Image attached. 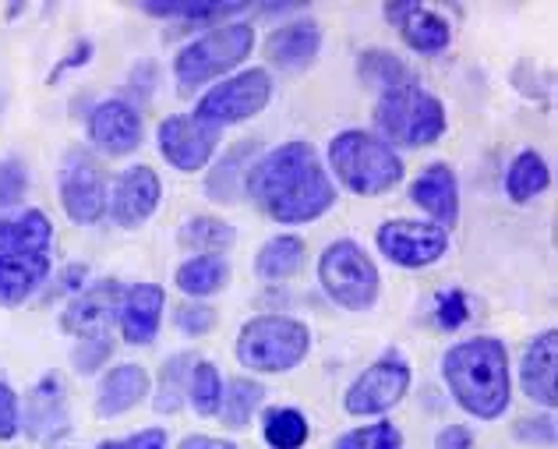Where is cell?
<instances>
[{
    "instance_id": "cell-26",
    "label": "cell",
    "mask_w": 558,
    "mask_h": 449,
    "mask_svg": "<svg viewBox=\"0 0 558 449\" xmlns=\"http://www.w3.org/2000/svg\"><path fill=\"white\" fill-rule=\"evenodd\" d=\"M230 277L233 272H230L227 255H191L187 263H181L178 272H173V283H178V291L187 294L191 301H205L223 291Z\"/></svg>"
},
{
    "instance_id": "cell-46",
    "label": "cell",
    "mask_w": 558,
    "mask_h": 449,
    "mask_svg": "<svg viewBox=\"0 0 558 449\" xmlns=\"http://www.w3.org/2000/svg\"><path fill=\"white\" fill-rule=\"evenodd\" d=\"M61 283H57V294H68V291H78V287L85 283V277H89V269H85V266H68L64 272H61Z\"/></svg>"
},
{
    "instance_id": "cell-3",
    "label": "cell",
    "mask_w": 558,
    "mask_h": 449,
    "mask_svg": "<svg viewBox=\"0 0 558 449\" xmlns=\"http://www.w3.org/2000/svg\"><path fill=\"white\" fill-rule=\"evenodd\" d=\"M326 156H329V178H336L347 192H354L361 198L389 195L392 187H400L407 173L400 153L378 135L361 132V128H347V132L332 135Z\"/></svg>"
},
{
    "instance_id": "cell-24",
    "label": "cell",
    "mask_w": 558,
    "mask_h": 449,
    "mask_svg": "<svg viewBox=\"0 0 558 449\" xmlns=\"http://www.w3.org/2000/svg\"><path fill=\"white\" fill-rule=\"evenodd\" d=\"M50 277L47 255H0V308H19Z\"/></svg>"
},
{
    "instance_id": "cell-44",
    "label": "cell",
    "mask_w": 558,
    "mask_h": 449,
    "mask_svg": "<svg viewBox=\"0 0 558 449\" xmlns=\"http://www.w3.org/2000/svg\"><path fill=\"white\" fill-rule=\"evenodd\" d=\"M124 449H167V432L163 428H145L135 432L131 439H121Z\"/></svg>"
},
{
    "instance_id": "cell-17",
    "label": "cell",
    "mask_w": 558,
    "mask_h": 449,
    "mask_svg": "<svg viewBox=\"0 0 558 449\" xmlns=\"http://www.w3.org/2000/svg\"><path fill=\"white\" fill-rule=\"evenodd\" d=\"M322 50V25L312 14H301L287 25H276L272 33L262 43L266 61L279 71H304L315 64V57Z\"/></svg>"
},
{
    "instance_id": "cell-16",
    "label": "cell",
    "mask_w": 558,
    "mask_h": 449,
    "mask_svg": "<svg viewBox=\"0 0 558 449\" xmlns=\"http://www.w3.org/2000/svg\"><path fill=\"white\" fill-rule=\"evenodd\" d=\"M167 291L159 283H131L124 287L121 304H117V323H121V337L131 347H149L159 337V323H163Z\"/></svg>"
},
{
    "instance_id": "cell-6",
    "label": "cell",
    "mask_w": 558,
    "mask_h": 449,
    "mask_svg": "<svg viewBox=\"0 0 558 449\" xmlns=\"http://www.w3.org/2000/svg\"><path fill=\"white\" fill-rule=\"evenodd\" d=\"M307 351H312V329H307V323L276 312L247 318L238 332V347H233L241 365L258 375H287L301 368Z\"/></svg>"
},
{
    "instance_id": "cell-33",
    "label": "cell",
    "mask_w": 558,
    "mask_h": 449,
    "mask_svg": "<svg viewBox=\"0 0 558 449\" xmlns=\"http://www.w3.org/2000/svg\"><path fill=\"white\" fill-rule=\"evenodd\" d=\"M262 436L272 449H301L312 436V425L298 408H269L262 414Z\"/></svg>"
},
{
    "instance_id": "cell-45",
    "label": "cell",
    "mask_w": 558,
    "mask_h": 449,
    "mask_svg": "<svg viewBox=\"0 0 558 449\" xmlns=\"http://www.w3.org/2000/svg\"><path fill=\"white\" fill-rule=\"evenodd\" d=\"M307 11V4H301V0H287V4H258L255 14L262 22H272V19H290V14H301Z\"/></svg>"
},
{
    "instance_id": "cell-11",
    "label": "cell",
    "mask_w": 558,
    "mask_h": 449,
    "mask_svg": "<svg viewBox=\"0 0 558 449\" xmlns=\"http://www.w3.org/2000/svg\"><path fill=\"white\" fill-rule=\"evenodd\" d=\"M61 206L68 213L71 223L78 227H93L107 216V198H110V187L107 178L93 156H85L82 149L68 153V163L61 167Z\"/></svg>"
},
{
    "instance_id": "cell-1",
    "label": "cell",
    "mask_w": 558,
    "mask_h": 449,
    "mask_svg": "<svg viewBox=\"0 0 558 449\" xmlns=\"http://www.w3.org/2000/svg\"><path fill=\"white\" fill-rule=\"evenodd\" d=\"M244 192L279 227L322 220L336 206V181L312 142H283L255 159Z\"/></svg>"
},
{
    "instance_id": "cell-19",
    "label": "cell",
    "mask_w": 558,
    "mask_h": 449,
    "mask_svg": "<svg viewBox=\"0 0 558 449\" xmlns=\"http://www.w3.org/2000/svg\"><path fill=\"white\" fill-rule=\"evenodd\" d=\"M381 11H386V19L400 28V36L410 50H417L424 57H438L449 50L452 28L438 11H428L424 4H417V0H400V4L392 0V4H386Z\"/></svg>"
},
{
    "instance_id": "cell-12",
    "label": "cell",
    "mask_w": 558,
    "mask_h": 449,
    "mask_svg": "<svg viewBox=\"0 0 558 449\" xmlns=\"http://www.w3.org/2000/svg\"><path fill=\"white\" fill-rule=\"evenodd\" d=\"M156 146L173 170L202 173L219 149V132L202 124L195 113H170L156 128Z\"/></svg>"
},
{
    "instance_id": "cell-21",
    "label": "cell",
    "mask_w": 558,
    "mask_h": 449,
    "mask_svg": "<svg viewBox=\"0 0 558 449\" xmlns=\"http://www.w3.org/2000/svg\"><path fill=\"white\" fill-rule=\"evenodd\" d=\"M121 294H124V283L110 280V277L82 287V291L68 301V308L61 312V329L71 332V337H89V332H99L117 315Z\"/></svg>"
},
{
    "instance_id": "cell-13",
    "label": "cell",
    "mask_w": 558,
    "mask_h": 449,
    "mask_svg": "<svg viewBox=\"0 0 558 449\" xmlns=\"http://www.w3.org/2000/svg\"><path fill=\"white\" fill-rule=\"evenodd\" d=\"M159 198H163V181H159V173L153 167L138 163V167H128L117 173L110 198H107V213L113 216L117 227L138 230L156 216Z\"/></svg>"
},
{
    "instance_id": "cell-41",
    "label": "cell",
    "mask_w": 558,
    "mask_h": 449,
    "mask_svg": "<svg viewBox=\"0 0 558 449\" xmlns=\"http://www.w3.org/2000/svg\"><path fill=\"white\" fill-rule=\"evenodd\" d=\"M22 432V403H19V393L0 383V442H11L14 436Z\"/></svg>"
},
{
    "instance_id": "cell-10",
    "label": "cell",
    "mask_w": 558,
    "mask_h": 449,
    "mask_svg": "<svg viewBox=\"0 0 558 449\" xmlns=\"http://www.w3.org/2000/svg\"><path fill=\"white\" fill-rule=\"evenodd\" d=\"M375 248L400 269H424L449 252V234L428 220H386L375 234Z\"/></svg>"
},
{
    "instance_id": "cell-30",
    "label": "cell",
    "mask_w": 558,
    "mask_h": 449,
    "mask_svg": "<svg viewBox=\"0 0 558 449\" xmlns=\"http://www.w3.org/2000/svg\"><path fill=\"white\" fill-rule=\"evenodd\" d=\"M357 78H361V85H368V89L389 93V89H400V85H414L417 75L410 71V64L400 53L372 47L357 57Z\"/></svg>"
},
{
    "instance_id": "cell-29",
    "label": "cell",
    "mask_w": 558,
    "mask_h": 449,
    "mask_svg": "<svg viewBox=\"0 0 558 449\" xmlns=\"http://www.w3.org/2000/svg\"><path fill=\"white\" fill-rule=\"evenodd\" d=\"M307 258V244L298 234H279L269 238L255 255V272L262 280H290L298 277Z\"/></svg>"
},
{
    "instance_id": "cell-7",
    "label": "cell",
    "mask_w": 558,
    "mask_h": 449,
    "mask_svg": "<svg viewBox=\"0 0 558 449\" xmlns=\"http://www.w3.org/2000/svg\"><path fill=\"white\" fill-rule=\"evenodd\" d=\"M318 283L332 304L347 312H368L378 301V266L375 258L361 248L354 238L332 241L326 252L318 255Z\"/></svg>"
},
{
    "instance_id": "cell-22",
    "label": "cell",
    "mask_w": 558,
    "mask_h": 449,
    "mask_svg": "<svg viewBox=\"0 0 558 449\" xmlns=\"http://www.w3.org/2000/svg\"><path fill=\"white\" fill-rule=\"evenodd\" d=\"M262 156V146L255 138H244V142H233V146L209 163L205 170V198L216 202V206H233V202L244 198V181H247V170L255 167V159Z\"/></svg>"
},
{
    "instance_id": "cell-36",
    "label": "cell",
    "mask_w": 558,
    "mask_h": 449,
    "mask_svg": "<svg viewBox=\"0 0 558 449\" xmlns=\"http://www.w3.org/2000/svg\"><path fill=\"white\" fill-rule=\"evenodd\" d=\"M113 354V337L107 329L89 332V337H78L75 351H71V368L78 375H96Z\"/></svg>"
},
{
    "instance_id": "cell-31",
    "label": "cell",
    "mask_w": 558,
    "mask_h": 449,
    "mask_svg": "<svg viewBox=\"0 0 558 449\" xmlns=\"http://www.w3.org/2000/svg\"><path fill=\"white\" fill-rule=\"evenodd\" d=\"M233 241H238V230L219 216H187L178 230V244L191 255H223Z\"/></svg>"
},
{
    "instance_id": "cell-23",
    "label": "cell",
    "mask_w": 558,
    "mask_h": 449,
    "mask_svg": "<svg viewBox=\"0 0 558 449\" xmlns=\"http://www.w3.org/2000/svg\"><path fill=\"white\" fill-rule=\"evenodd\" d=\"M149 389H153V379H149V372H145L142 365H131V361H124V365H113L99 379L96 417H102V422H113V417L135 411L138 403L149 397Z\"/></svg>"
},
{
    "instance_id": "cell-14",
    "label": "cell",
    "mask_w": 558,
    "mask_h": 449,
    "mask_svg": "<svg viewBox=\"0 0 558 449\" xmlns=\"http://www.w3.org/2000/svg\"><path fill=\"white\" fill-rule=\"evenodd\" d=\"M142 113L128 99H102L89 113V142L107 156H131L142 146Z\"/></svg>"
},
{
    "instance_id": "cell-38",
    "label": "cell",
    "mask_w": 558,
    "mask_h": 449,
    "mask_svg": "<svg viewBox=\"0 0 558 449\" xmlns=\"http://www.w3.org/2000/svg\"><path fill=\"white\" fill-rule=\"evenodd\" d=\"M25 192H28V167L22 163V156L0 159V209L22 206Z\"/></svg>"
},
{
    "instance_id": "cell-47",
    "label": "cell",
    "mask_w": 558,
    "mask_h": 449,
    "mask_svg": "<svg viewBox=\"0 0 558 449\" xmlns=\"http://www.w3.org/2000/svg\"><path fill=\"white\" fill-rule=\"evenodd\" d=\"M178 449H238L227 439H216V436H187Z\"/></svg>"
},
{
    "instance_id": "cell-25",
    "label": "cell",
    "mask_w": 558,
    "mask_h": 449,
    "mask_svg": "<svg viewBox=\"0 0 558 449\" xmlns=\"http://www.w3.org/2000/svg\"><path fill=\"white\" fill-rule=\"evenodd\" d=\"M53 223L43 209H28L14 220H0V255H47Z\"/></svg>"
},
{
    "instance_id": "cell-18",
    "label": "cell",
    "mask_w": 558,
    "mask_h": 449,
    "mask_svg": "<svg viewBox=\"0 0 558 449\" xmlns=\"http://www.w3.org/2000/svg\"><path fill=\"white\" fill-rule=\"evenodd\" d=\"M410 202L428 213V223L442 227L446 234L460 223V184L457 173H452L449 163H428L424 167L414 184H410Z\"/></svg>"
},
{
    "instance_id": "cell-35",
    "label": "cell",
    "mask_w": 558,
    "mask_h": 449,
    "mask_svg": "<svg viewBox=\"0 0 558 449\" xmlns=\"http://www.w3.org/2000/svg\"><path fill=\"white\" fill-rule=\"evenodd\" d=\"M332 449H403V432L392 422H372L343 432Z\"/></svg>"
},
{
    "instance_id": "cell-15",
    "label": "cell",
    "mask_w": 558,
    "mask_h": 449,
    "mask_svg": "<svg viewBox=\"0 0 558 449\" xmlns=\"http://www.w3.org/2000/svg\"><path fill=\"white\" fill-rule=\"evenodd\" d=\"M68 386L61 372H47L43 379L28 389L22 408V428L28 439L53 442L68 428Z\"/></svg>"
},
{
    "instance_id": "cell-39",
    "label": "cell",
    "mask_w": 558,
    "mask_h": 449,
    "mask_svg": "<svg viewBox=\"0 0 558 449\" xmlns=\"http://www.w3.org/2000/svg\"><path fill=\"white\" fill-rule=\"evenodd\" d=\"M512 436L523 446H555V414H537V417H523V422L512 425Z\"/></svg>"
},
{
    "instance_id": "cell-34",
    "label": "cell",
    "mask_w": 558,
    "mask_h": 449,
    "mask_svg": "<svg viewBox=\"0 0 558 449\" xmlns=\"http://www.w3.org/2000/svg\"><path fill=\"white\" fill-rule=\"evenodd\" d=\"M187 403L195 408L198 417L219 414V403H223V375H219L213 361H205V357L195 361L191 379H187Z\"/></svg>"
},
{
    "instance_id": "cell-43",
    "label": "cell",
    "mask_w": 558,
    "mask_h": 449,
    "mask_svg": "<svg viewBox=\"0 0 558 449\" xmlns=\"http://www.w3.org/2000/svg\"><path fill=\"white\" fill-rule=\"evenodd\" d=\"M470 446H474V432L466 425H446L435 436V449H470Z\"/></svg>"
},
{
    "instance_id": "cell-27",
    "label": "cell",
    "mask_w": 558,
    "mask_h": 449,
    "mask_svg": "<svg viewBox=\"0 0 558 449\" xmlns=\"http://www.w3.org/2000/svg\"><path fill=\"white\" fill-rule=\"evenodd\" d=\"M551 184V167L548 159L541 156L537 149H523L512 156V163L506 170V195L509 202H517V206H526V202H534L537 195H545Z\"/></svg>"
},
{
    "instance_id": "cell-9",
    "label": "cell",
    "mask_w": 558,
    "mask_h": 449,
    "mask_svg": "<svg viewBox=\"0 0 558 449\" xmlns=\"http://www.w3.org/2000/svg\"><path fill=\"white\" fill-rule=\"evenodd\" d=\"M410 383H414V372H410L403 357H378L350 383L343 408L350 417L389 414L410 393Z\"/></svg>"
},
{
    "instance_id": "cell-42",
    "label": "cell",
    "mask_w": 558,
    "mask_h": 449,
    "mask_svg": "<svg viewBox=\"0 0 558 449\" xmlns=\"http://www.w3.org/2000/svg\"><path fill=\"white\" fill-rule=\"evenodd\" d=\"M93 53H96L93 43H89V39H78L75 47H71V50L61 57V61H57V64L50 68V78H47V82H50V85H57V82H61V75H68V71L85 68V64L93 61Z\"/></svg>"
},
{
    "instance_id": "cell-20",
    "label": "cell",
    "mask_w": 558,
    "mask_h": 449,
    "mask_svg": "<svg viewBox=\"0 0 558 449\" xmlns=\"http://www.w3.org/2000/svg\"><path fill=\"white\" fill-rule=\"evenodd\" d=\"M558 329H545L523 347L520 357V389L526 400L541 403L545 411H555L558 403Z\"/></svg>"
},
{
    "instance_id": "cell-48",
    "label": "cell",
    "mask_w": 558,
    "mask_h": 449,
    "mask_svg": "<svg viewBox=\"0 0 558 449\" xmlns=\"http://www.w3.org/2000/svg\"><path fill=\"white\" fill-rule=\"evenodd\" d=\"M96 449H124V442H117V439H107V442H99Z\"/></svg>"
},
{
    "instance_id": "cell-5",
    "label": "cell",
    "mask_w": 558,
    "mask_h": 449,
    "mask_svg": "<svg viewBox=\"0 0 558 449\" xmlns=\"http://www.w3.org/2000/svg\"><path fill=\"white\" fill-rule=\"evenodd\" d=\"M446 107L435 93L421 85H400L378 96L375 107V135L400 153V149H424L435 146L446 135Z\"/></svg>"
},
{
    "instance_id": "cell-28",
    "label": "cell",
    "mask_w": 558,
    "mask_h": 449,
    "mask_svg": "<svg viewBox=\"0 0 558 449\" xmlns=\"http://www.w3.org/2000/svg\"><path fill=\"white\" fill-rule=\"evenodd\" d=\"M266 403V386L247 375H233L230 383H223V403H219V422L230 432H244L252 425V417Z\"/></svg>"
},
{
    "instance_id": "cell-40",
    "label": "cell",
    "mask_w": 558,
    "mask_h": 449,
    "mask_svg": "<svg viewBox=\"0 0 558 449\" xmlns=\"http://www.w3.org/2000/svg\"><path fill=\"white\" fill-rule=\"evenodd\" d=\"M470 318V304H466V294L463 291H446L442 298H438L435 304V323L449 329V332H457L463 323Z\"/></svg>"
},
{
    "instance_id": "cell-8",
    "label": "cell",
    "mask_w": 558,
    "mask_h": 449,
    "mask_svg": "<svg viewBox=\"0 0 558 449\" xmlns=\"http://www.w3.org/2000/svg\"><path fill=\"white\" fill-rule=\"evenodd\" d=\"M272 99V75L266 68H244L238 75L219 78L198 96L195 118L209 128H227V124H241L258 118L262 110L269 107Z\"/></svg>"
},
{
    "instance_id": "cell-37",
    "label": "cell",
    "mask_w": 558,
    "mask_h": 449,
    "mask_svg": "<svg viewBox=\"0 0 558 449\" xmlns=\"http://www.w3.org/2000/svg\"><path fill=\"white\" fill-rule=\"evenodd\" d=\"M173 326H178L184 337H209V332L219 326V315L213 304L181 301L178 308H173Z\"/></svg>"
},
{
    "instance_id": "cell-2",
    "label": "cell",
    "mask_w": 558,
    "mask_h": 449,
    "mask_svg": "<svg viewBox=\"0 0 558 449\" xmlns=\"http://www.w3.org/2000/svg\"><path fill=\"white\" fill-rule=\"evenodd\" d=\"M442 379L449 386V397L481 422L502 417L512 403L509 351L495 337H470L452 343L442 354Z\"/></svg>"
},
{
    "instance_id": "cell-4",
    "label": "cell",
    "mask_w": 558,
    "mask_h": 449,
    "mask_svg": "<svg viewBox=\"0 0 558 449\" xmlns=\"http://www.w3.org/2000/svg\"><path fill=\"white\" fill-rule=\"evenodd\" d=\"M255 50V25L252 22H227L209 28L205 36L191 39L184 50L173 57V78H178V93L198 96L205 85L238 71Z\"/></svg>"
},
{
    "instance_id": "cell-32",
    "label": "cell",
    "mask_w": 558,
    "mask_h": 449,
    "mask_svg": "<svg viewBox=\"0 0 558 449\" xmlns=\"http://www.w3.org/2000/svg\"><path fill=\"white\" fill-rule=\"evenodd\" d=\"M198 354L181 351V354H170L159 368V383H156V411L159 414H178L184 403H187V379H191V368H195Z\"/></svg>"
}]
</instances>
